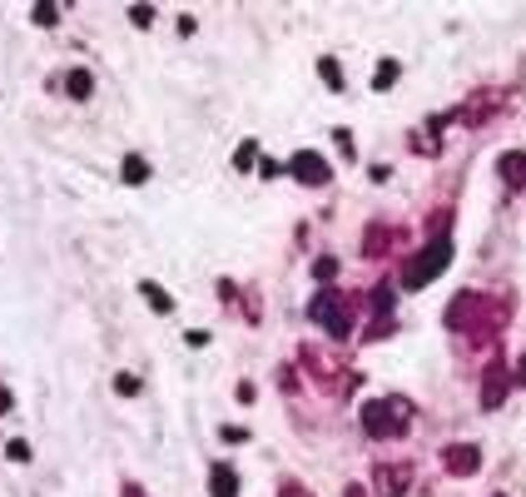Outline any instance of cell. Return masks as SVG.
Wrapping results in <instances>:
<instances>
[{
	"label": "cell",
	"instance_id": "1",
	"mask_svg": "<svg viewBox=\"0 0 526 497\" xmlns=\"http://www.w3.org/2000/svg\"><path fill=\"white\" fill-rule=\"evenodd\" d=\"M447 259H452V239H447V234H437V239L422 248V254H417V259L407 264V279H403V284H407V288H422V284H432V279L442 274V264H447Z\"/></svg>",
	"mask_w": 526,
	"mask_h": 497
},
{
	"label": "cell",
	"instance_id": "2",
	"mask_svg": "<svg viewBox=\"0 0 526 497\" xmlns=\"http://www.w3.org/2000/svg\"><path fill=\"white\" fill-rule=\"evenodd\" d=\"M403 418H407V403H403V398H372L368 413H363V423H368L372 438H392Z\"/></svg>",
	"mask_w": 526,
	"mask_h": 497
},
{
	"label": "cell",
	"instance_id": "3",
	"mask_svg": "<svg viewBox=\"0 0 526 497\" xmlns=\"http://www.w3.org/2000/svg\"><path fill=\"white\" fill-rule=\"evenodd\" d=\"M313 314H318V323H323V328H333V334H348L343 299H318V303H313Z\"/></svg>",
	"mask_w": 526,
	"mask_h": 497
},
{
	"label": "cell",
	"instance_id": "4",
	"mask_svg": "<svg viewBox=\"0 0 526 497\" xmlns=\"http://www.w3.org/2000/svg\"><path fill=\"white\" fill-rule=\"evenodd\" d=\"M293 174H298L303 184H323L328 179V164L318 154H298V159H293Z\"/></svg>",
	"mask_w": 526,
	"mask_h": 497
},
{
	"label": "cell",
	"instance_id": "5",
	"mask_svg": "<svg viewBox=\"0 0 526 497\" xmlns=\"http://www.w3.org/2000/svg\"><path fill=\"white\" fill-rule=\"evenodd\" d=\"M447 467L452 472H472L477 467V448H447Z\"/></svg>",
	"mask_w": 526,
	"mask_h": 497
},
{
	"label": "cell",
	"instance_id": "6",
	"mask_svg": "<svg viewBox=\"0 0 526 497\" xmlns=\"http://www.w3.org/2000/svg\"><path fill=\"white\" fill-rule=\"evenodd\" d=\"M501 174H507V184H521L526 179V154H501Z\"/></svg>",
	"mask_w": 526,
	"mask_h": 497
},
{
	"label": "cell",
	"instance_id": "7",
	"mask_svg": "<svg viewBox=\"0 0 526 497\" xmlns=\"http://www.w3.org/2000/svg\"><path fill=\"white\" fill-rule=\"evenodd\" d=\"M214 497H234V472L228 467H214Z\"/></svg>",
	"mask_w": 526,
	"mask_h": 497
},
{
	"label": "cell",
	"instance_id": "8",
	"mask_svg": "<svg viewBox=\"0 0 526 497\" xmlns=\"http://www.w3.org/2000/svg\"><path fill=\"white\" fill-rule=\"evenodd\" d=\"M139 288H144V299H150V303L159 308V314H169V308H174V303H169V299H164V294H159V288H154V284H139Z\"/></svg>",
	"mask_w": 526,
	"mask_h": 497
},
{
	"label": "cell",
	"instance_id": "9",
	"mask_svg": "<svg viewBox=\"0 0 526 497\" xmlns=\"http://www.w3.org/2000/svg\"><path fill=\"white\" fill-rule=\"evenodd\" d=\"M318 70H323V80H328V85H333V90H338V85H343V70H338V60H323V65H318Z\"/></svg>",
	"mask_w": 526,
	"mask_h": 497
},
{
	"label": "cell",
	"instance_id": "10",
	"mask_svg": "<svg viewBox=\"0 0 526 497\" xmlns=\"http://www.w3.org/2000/svg\"><path fill=\"white\" fill-rule=\"evenodd\" d=\"M392 80H397V65H392V60H383V70H377V80H372V85H377V90H387Z\"/></svg>",
	"mask_w": 526,
	"mask_h": 497
},
{
	"label": "cell",
	"instance_id": "11",
	"mask_svg": "<svg viewBox=\"0 0 526 497\" xmlns=\"http://www.w3.org/2000/svg\"><path fill=\"white\" fill-rule=\"evenodd\" d=\"M70 90H75V95H90V75L75 70V75H70Z\"/></svg>",
	"mask_w": 526,
	"mask_h": 497
},
{
	"label": "cell",
	"instance_id": "12",
	"mask_svg": "<svg viewBox=\"0 0 526 497\" xmlns=\"http://www.w3.org/2000/svg\"><path fill=\"white\" fill-rule=\"evenodd\" d=\"M115 388L124 393V398H130V393H139V378H130V373H119V378H115Z\"/></svg>",
	"mask_w": 526,
	"mask_h": 497
},
{
	"label": "cell",
	"instance_id": "13",
	"mask_svg": "<svg viewBox=\"0 0 526 497\" xmlns=\"http://www.w3.org/2000/svg\"><path fill=\"white\" fill-rule=\"evenodd\" d=\"M254 159H259V150H254V144H243V150H239V159H234V164H239V170H248V164H254Z\"/></svg>",
	"mask_w": 526,
	"mask_h": 497
},
{
	"label": "cell",
	"instance_id": "14",
	"mask_svg": "<svg viewBox=\"0 0 526 497\" xmlns=\"http://www.w3.org/2000/svg\"><path fill=\"white\" fill-rule=\"evenodd\" d=\"M5 403H10V398H5V393H0V413H5Z\"/></svg>",
	"mask_w": 526,
	"mask_h": 497
},
{
	"label": "cell",
	"instance_id": "15",
	"mask_svg": "<svg viewBox=\"0 0 526 497\" xmlns=\"http://www.w3.org/2000/svg\"><path fill=\"white\" fill-rule=\"evenodd\" d=\"M521 378H526V363H521Z\"/></svg>",
	"mask_w": 526,
	"mask_h": 497
}]
</instances>
